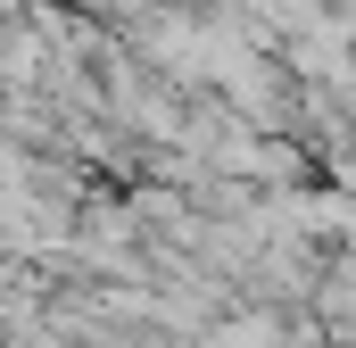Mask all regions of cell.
<instances>
[{
	"label": "cell",
	"mask_w": 356,
	"mask_h": 348,
	"mask_svg": "<svg viewBox=\"0 0 356 348\" xmlns=\"http://www.w3.org/2000/svg\"><path fill=\"white\" fill-rule=\"evenodd\" d=\"M216 348H273V324H266V315H249V324L216 332Z\"/></svg>",
	"instance_id": "6da1fadb"
}]
</instances>
